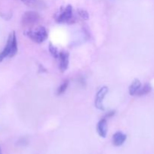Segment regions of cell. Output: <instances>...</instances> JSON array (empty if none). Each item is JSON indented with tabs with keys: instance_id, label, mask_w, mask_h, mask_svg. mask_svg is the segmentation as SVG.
I'll return each mask as SVG.
<instances>
[{
	"instance_id": "6da1fadb",
	"label": "cell",
	"mask_w": 154,
	"mask_h": 154,
	"mask_svg": "<svg viewBox=\"0 0 154 154\" xmlns=\"http://www.w3.org/2000/svg\"><path fill=\"white\" fill-rule=\"evenodd\" d=\"M17 53V42L15 32L9 35L7 44L4 50L0 53V62H2L6 57H13Z\"/></svg>"
},
{
	"instance_id": "7a4b0ae2",
	"label": "cell",
	"mask_w": 154,
	"mask_h": 154,
	"mask_svg": "<svg viewBox=\"0 0 154 154\" xmlns=\"http://www.w3.org/2000/svg\"><path fill=\"white\" fill-rule=\"evenodd\" d=\"M25 34L30 39L36 43H42L48 38V32L44 26H38L33 29H29L25 32Z\"/></svg>"
},
{
	"instance_id": "3957f363",
	"label": "cell",
	"mask_w": 154,
	"mask_h": 154,
	"mask_svg": "<svg viewBox=\"0 0 154 154\" xmlns=\"http://www.w3.org/2000/svg\"><path fill=\"white\" fill-rule=\"evenodd\" d=\"M40 20V15L35 11H26L22 17V24L23 26H32L37 23Z\"/></svg>"
},
{
	"instance_id": "277c9868",
	"label": "cell",
	"mask_w": 154,
	"mask_h": 154,
	"mask_svg": "<svg viewBox=\"0 0 154 154\" xmlns=\"http://www.w3.org/2000/svg\"><path fill=\"white\" fill-rule=\"evenodd\" d=\"M72 18V7L68 5L63 11L55 16V20L57 23H69Z\"/></svg>"
},
{
	"instance_id": "5b68a950",
	"label": "cell",
	"mask_w": 154,
	"mask_h": 154,
	"mask_svg": "<svg viewBox=\"0 0 154 154\" xmlns=\"http://www.w3.org/2000/svg\"><path fill=\"white\" fill-rule=\"evenodd\" d=\"M108 92V88L107 87H102L100 90L98 91L96 94V100H95V106L99 110H105V108L103 106V99L105 97L106 94Z\"/></svg>"
},
{
	"instance_id": "8992f818",
	"label": "cell",
	"mask_w": 154,
	"mask_h": 154,
	"mask_svg": "<svg viewBox=\"0 0 154 154\" xmlns=\"http://www.w3.org/2000/svg\"><path fill=\"white\" fill-rule=\"evenodd\" d=\"M59 58H60V69L62 72H64L69 67V54L68 52L62 51L60 52Z\"/></svg>"
},
{
	"instance_id": "52a82bcc",
	"label": "cell",
	"mask_w": 154,
	"mask_h": 154,
	"mask_svg": "<svg viewBox=\"0 0 154 154\" xmlns=\"http://www.w3.org/2000/svg\"><path fill=\"white\" fill-rule=\"evenodd\" d=\"M97 132L99 135V136L102 138H105L108 132V123H107L106 118H103L98 123L97 127Z\"/></svg>"
},
{
	"instance_id": "ba28073f",
	"label": "cell",
	"mask_w": 154,
	"mask_h": 154,
	"mask_svg": "<svg viewBox=\"0 0 154 154\" xmlns=\"http://www.w3.org/2000/svg\"><path fill=\"white\" fill-rule=\"evenodd\" d=\"M126 140V135L121 132H117L113 135V144L116 147H119L123 144Z\"/></svg>"
},
{
	"instance_id": "9c48e42d",
	"label": "cell",
	"mask_w": 154,
	"mask_h": 154,
	"mask_svg": "<svg viewBox=\"0 0 154 154\" xmlns=\"http://www.w3.org/2000/svg\"><path fill=\"white\" fill-rule=\"evenodd\" d=\"M141 87V84L139 80L135 79L133 82L132 83V84L130 85L129 88V94L131 96H135L137 94V93L138 92V90H140V88Z\"/></svg>"
},
{
	"instance_id": "30bf717a",
	"label": "cell",
	"mask_w": 154,
	"mask_h": 154,
	"mask_svg": "<svg viewBox=\"0 0 154 154\" xmlns=\"http://www.w3.org/2000/svg\"><path fill=\"white\" fill-rule=\"evenodd\" d=\"M152 90V87L150 86V84H146L144 87H141L140 90H138V92L137 93V96H144V95L148 94L149 93H150Z\"/></svg>"
},
{
	"instance_id": "8fae6325",
	"label": "cell",
	"mask_w": 154,
	"mask_h": 154,
	"mask_svg": "<svg viewBox=\"0 0 154 154\" xmlns=\"http://www.w3.org/2000/svg\"><path fill=\"white\" fill-rule=\"evenodd\" d=\"M49 51H50V52H51V55H52L54 58H56V59L59 58V56H60V52L58 51L57 48H56V47H54L51 43H50V45H49Z\"/></svg>"
},
{
	"instance_id": "7c38bea8",
	"label": "cell",
	"mask_w": 154,
	"mask_h": 154,
	"mask_svg": "<svg viewBox=\"0 0 154 154\" xmlns=\"http://www.w3.org/2000/svg\"><path fill=\"white\" fill-rule=\"evenodd\" d=\"M68 86H69V81L66 80V81H65L63 83V84L58 88V90H57V95H61L63 94L64 92H66V90H67L68 88Z\"/></svg>"
},
{
	"instance_id": "4fadbf2b",
	"label": "cell",
	"mask_w": 154,
	"mask_h": 154,
	"mask_svg": "<svg viewBox=\"0 0 154 154\" xmlns=\"http://www.w3.org/2000/svg\"><path fill=\"white\" fill-rule=\"evenodd\" d=\"M78 14L81 17V18H83L84 20H88L89 19V14L88 12L86 10H84V9H78Z\"/></svg>"
},
{
	"instance_id": "5bb4252c",
	"label": "cell",
	"mask_w": 154,
	"mask_h": 154,
	"mask_svg": "<svg viewBox=\"0 0 154 154\" xmlns=\"http://www.w3.org/2000/svg\"><path fill=\"white\" fill-rule=\"evenodd\" d=\"M21 1L27 5H32L35 2V0H21Z\"/></svg>"
},
{
	"instance_id": "9a60e30c",
	"label": "cell",
	"mask_w": 154,
	"mask_h": 154,
	"mask_svg": "<svg viewBox=\"0 0 154 154\" xmlns=\"http://www.w3.org/2000/svg\"><path fill=\"white\" fill-rule=\"evenodd\" d=\"M0 154H2V152H1V147H0Z\"/></svg>"
}]
</instances>
